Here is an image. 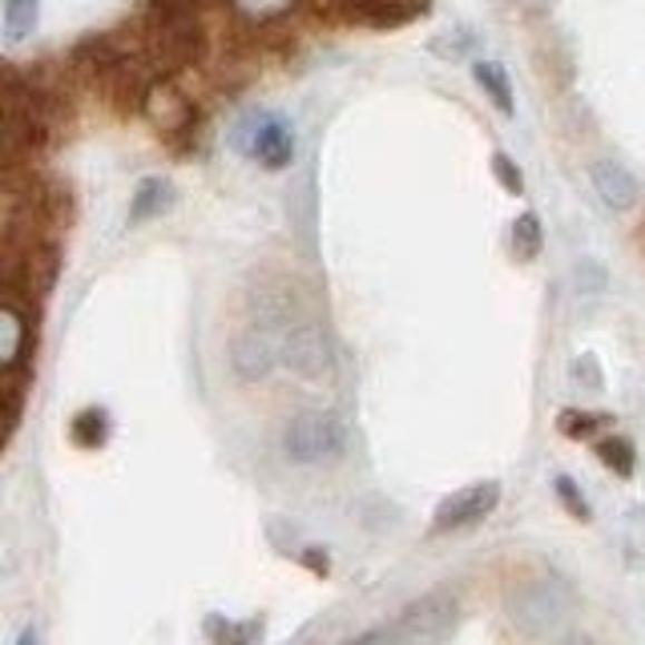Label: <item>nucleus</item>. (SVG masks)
<instances>
[{
    "mask_svg": "<svg viewBox=\"0 0 645 645\" xmlns=\"http://www.w3.org/2000/svg\"><path fill=\"white\" fill-rule=\"evenodd\" d=\"M295 4L299 0H231V9L238 12L246 25H271L278 21V17H286Z\"/></svg>",
    "mask_w": 645,
    "mask_h": 645,
    "instance_id": "nucleus-21",
    "label": "nucleus"
},
{
    "mask_svg": "<svg viewBox=\"0 0 645 645\" xmlns=\"http://www.w3.org/2000/svg\"><path fill=\"white\" fill-rule=\"evenodd\" d=\"M303 565H307L311 573H319V577H328V573H331L328 553H319V549H307V553H303Z\"/></svg>",
    "mask_w": 645,
    "mask_h": 645,
    "instance_id": "nucleus-27",
    "label": "nucleus"
},
{
    "mask_svg": "<svg viewBox=\"0 0 645 645\" xmlns=\"http://www.w3.org/2000/svg\"><path fill=\"white\" fill-rule=\"evenodd\" d=\"M246 307H251V323L266 331H286L291 323H299V299L295 286H286L283 278H266L246 295Z\"/></svg>",
    "mask_w": 645,
    "mask_h": 645,
    "instance_id": "nucleus-10",
    "label": "nucleus"
},
{
    "mask_svg": "<svg viewBox=\"0 0 645 645\" xmlns=\"http://www.w3.org/2000/svg\"><path fill=\"white\" fill-rule=\"evenodd\" d=\"M573 380L582 383V388H589V392H602L605 388V375H602V363L593 360L589 351H585V355H577V360H573Z\"/></svg>",
    "mask_w": 645,
    "mask_h": 645,
    "instance_id": "nucleus-24",
    "label": "nucleus"
},
{
    "mask_svg": "<svg viewBox=\"0 0 645 645\" xmlns=\"http://www.w3.org/2000/svg\"><path fill=\"white\" fill-rule=\"evenodd\" d=\"M577 283H582V291L597 295V291H605V271L597 263H582L577 266Z\"/></svg>",
    "mask_w": 645,
    "mask_h": 645,
    "instance_id": "nucleus-26",
    "label": "nucleus"
},
{
    "mask_svg": "<svg viewBox=\"0 0 645 645\" xmlns=\"http://www.w3.org/2000/svg\"><path fill=\"white\" fill-rule=\"evenodd\" d=\"M529 4H532V9H549L553 0H529Z\"/></svg>",
    "mask_w": 645,
    "mask_h": 645,
    "instance_id": "nucleus-28",
    "label": "nucleus"
},
{
    "mask_svg": "<svg viewBox=\"0 0 645 645\" xmlns=\"http://www.w3.org/2000/svg\"><path fill=\"white\" fill-rule=\"evenodd\" d=\"M348 448V428L335 412H323V408H307L286 420L283 432V452L295 460V465H335L339 456Z\"/></svg>",
    "mask_w": 645,
    "mask_h": 645,
    "instance_id": "nucleus-3",
    "label": "nucleus"
},
{
    "mask_svg": "<svg viewBox=\"0 0 645 645\" xmlns=\"http://www.w3.org/2000/svg\"><path fill=\"white\" fill-rule=\"evenodd\" d=\"M428 12L423 4H400V0H351V17L375 25V29H392V25H408L412 17Z\"/></svg>",
    "mask_w": 645,
    "mask_h": 645,
    "instance_id": "nucleus-13",
    "label": "nucleus"
},
{
    "mask_svg": "<svg viewBox=\"0 0 645 645\" xmlns=\"http://www.w3.org/2000/svg\"><path fill=\"white\" fill-rule=\"evenodd\" d=\"M278 360H283V343L275 339V331L258 328V323H251L231 339V368L243 383L266 380Z\"/></svg>",
    "mask_w": 645,
    "mask_h": 645,
    "instance_id": "nucleus-5",
    "label": "nucleus"
},
{
    "mask_svg": "<svg viewBox=\"0 0 645 645\" xmlns=\"http://www.w3.org/2000/svg\"><path fill=\"white\" fill-rule=\"evenodd\" d=\"M174 206V182L154 174V178H141L129 194V226H141L149 218H162V214Z\"/></svg>",
    "mask_w": 645,
    "mask_h": 645,
    "instance_id": "nucleus-12",
    "label": "nucleus"
},
{
    "mask_svg": "<svg viewBox=\"0 0 645 645\" xmlns=\"http://www.w3.org/2000/svg\"><path fill=\"white\" fill-rule=\"evenodd\" d=\"M32 343H37L32 311L21 303V295L4 291V303H0V371L32 363Z\"/></svg>",
    "mask_w": 645,
    "mask_h": 645,
    "instance_id": "nucleus-9",
    "label": "nucleus"
},
{
    "mask_svg": "<svg viewBox=\"0 0 645 645\" xmlns=\"http://www.w3.org/2000/svg\"><path fill=\"white\" fill-rule=\"evenodd\" d=\"M589 178H593L597 198H602L609 211H629V206L642 198V182H637L634 174H629V169H625L622 162H614V158L593 162Z\"/></svg>",
    "mask_w": 645,
    "mask_h": 645,
    "instance_id": "nucleus-11",
    "label": "nucleus"
},
{
    "mask_svg": "<svg viewBox=\"0 0 645 645\" xmlns=\"http://www.w3.org/2000/svg\"><path fill=\"white\" fill-rule=\"evenodd\" d=\"M468 49H472V32L468 29H456V32H448V37H436L432 41V53H440V57H465Z\"/></svg>",
    "mask_w": 645,
    "mask_h": 645,
    "instance_id": "nucleus-25",
    "label": "nucleus"
},
{
    "mask_svg": "<svg viewBox=\"0 0 645 645\" xmlns=\"http://www.w3.org/2000/svg\"><path fill=\"white\" fill-rule=\"evenodd\" d=\"M597 460L622 480H629L637 472V452L625 436H605V440H597Z\"/></svg>",
    "mask_w": 645,
    "mask_h": 645,
    "instance_id": "nucleus-17",
    "label": "nucleus"
},
{
    "mask_svg": "<svg viewBox=\"0 0 645 645\" xmlns=\"http://www.w3.org/2000/svg\"><path fill=\"white\" fill-rule=\"evenodd\" d=\"M206 637L223 645H246L254 637H263V617H251V622H223V617L214 614L206 617Z\"/></svg>",
    "mask_w": 645,
    "mask_h": 645,
    "instance_id": "nucleus-20",
    "label": "nucleus"
},
{
    "mask_svg": "<svg viewBox=\"0 0 645 645\" xmlns=\"http://www.w3.org/2000/svg\"><path fill=\"white\" fill-rule=\"evenodd\" d=\"M500 505V485L497 480H480V485H468L452 497H444L436 505V532H452V529H468L477 520L492 517V508Z\"/></svg>",
    "mask_w": 645,
    "mask_h": 645,
    "instance_id": "nucleus-7",
    "label": "nucleus"
},
{
    "mask_svg": "<svg viewBox=\"0 0 645 645\" xmlns=\"http://www.w3.org/2000/svg\"><path fill=\"white\" fill-rule=\"evenodd\" d=\"M540 246H545V226L532 211L517 214V223H512V254H517L520 263H532L540 258Z\"/></svg>",
    "mask_w": 645,
    "mask_h": 645,
    "instance_id": "nucleus-18",
    "label": "nucleus"
},
{
    "mask_svg": "<svg viewBox=\"0 0 645 645\" xmlns=\"http://www.w3.org/2000/svg\"><path fill=\"white\" fill-rule=\"evenodd\" d=\"M69 440L85 452H97L106 448L109 440V412L106 408H81V412L69 420Z\"/></svg>",
    "mask_w": 645,
    "mask_h": 645,
    "instance_id": "nucleus-15",
    "label": "nucleus"
},
{
    "mask_svg": "<svg viewBox=\"0 0 645 645\" xmlns=\"http://www.w3.org/2000/svg\"><path fill=\"white\" fill-rule=\"evenodd\" d=\"M283 363L295 375H303V380H315V375H323V371H331V339L328 331L319 328V323H291V328L283 331Z\"/></svg>",
    "mask_w": 645,
    "mask_h": 645,
    "instance_id": "nucleus-6",
    "label": "nucleus"
},
{
    "mask_svg": "<svg viewBox=\"0 0 645 645\" xmlns=\"http://www.w3.org/2000/svg\"><path fill=\"white\" fill-rule=\"evenodd\" d=\"M472 77H477V85L485 89V97L500 109V114H505V117L517 114V101H512V81H508L505 65L477 61V65H472Z\"/></svg>",
    "mask_w": 645,
    "mask_h": 645,
    "instance_id": "nucleus-14",
    "label": "nucleus"
},
{
    "mask_svg": "<svg viewBox=\"0 0 645 645\" xmlns=\"http://www.w3.org/2000/svg\"><path fill=\"white\" fill-rule=\"evenodd\" d=\"M492 178H497L508 194H525V174H520V166L508 158L505 149H497V154H492Z\"/></svg>",
    "mask_w": 645,
    "mask_h": 645,
    "instance_id": "nucleus-23",
    "label": "nucleus"
},
{
    "mask_svg": "<svg viewBox=\"0 0 645 645\" xmlns=\"http://www.w3.org/2000/svg\"><path fill=\"white\" fill-rule=\"evenodd\" d=\"M141 114L158 134H186L194 126V101L169 77H154L141 97Z\"/></svg>",
    "mask_w": 645,
    "mask_h": 645,
    "instance_id": "nucleus-8",
    "label": "nucleus"
},
{
    "mask_svg": "<svg viewBox=\"0 0 645 645\" xmlns=\"http://www.w3.org/2000/svg\"><path fill=\"white\" fill-rule=\"evenodd\" d=\"M573 609V589L553 577V573H532L520 582L508 585L505 593V614L508 622L517 625L520 634L529 637H549L561 629V622Z\"/></svg>",
    "mask_w": 645,
    "mask_h": 645,
    "instance_id": "nucleus-1",
    "label": "nucleus"
},
{
    "mask_svg": "<svg viewBox=\"0 0 645 645\" xmlns=\"http://www.w3.org/2000/svg\"><path fill=\"white\" fill-rule=\"evenodd\" d=\"M460 622V602L452 593H423L383 629H371L360 642H444Z\"/></svg>",
    "mask_w": 645,
    "mask_h": 645,
    "instance_id": "nucleus-2",
    "label": "nucleus"
},
{
    "mask_svg": "<svg viewBox=\"0 0 645 645\" xmlns=\"http://www.w3.org/2000/svg\"><path fill=\"white\" fill-rule=\"evenodd\" d=\"M553 492H557V500H561V508L569 512L573 520H593L589 500H585V492L577 488V480H573V477H557V480H553Z\"/></svg>",
    "mask_w": 645,
    "mask_h": 645,
    "instance_id": "nucleus-22",
    "label": "nucleus"
},
{
    "mask_svg": "<svg viewBox=\"0 0 645 645\" xmlns=\"http://www.w3.org/2000/svg\"><path fill=\"white\" fill-rule=\"evenodd\" d=\"M0 21H4V41L9 45L25 41L37 29V21H41V0H4Z\"/></svg>",
    "mask_w": 645,
    "mask_h": 645,
    "instance_id": "nucleus-16",
    "label": "nucleus"
},
{
    "mask_svg": "<svg viewBox=\"0 0 645 645\" xmlns=\"http://www.w3.org/2000/svg\"><path fill=\"white\" fill-rule=\"evenodd\" d=\"M231 146L266 169H286L295 162V129L271 109H251L231 129Z\"/></svg>",
    "mask_w": 645,
    "mask_h": 645,
    "instance_id": "nucleus-4",
    "label": "nucleus"
},
{
    "mask_svg": "<svg viewBox=\"0 0 645 645\" xmlns=\"http://www.w3.org/2000/svg\"><path fill=\"white\" fill-rule=\"evenodd\" d=\"M605 423H614V416L582 412V408H565V412L557 416V432L569 436V440H593V436L602 432Z\"/></svg>",
    "mask_w": 645,
    "mask_h": 645,
    "instance_id": "nucleus-19",
    "label": "nucleus"
}]
</instances>
